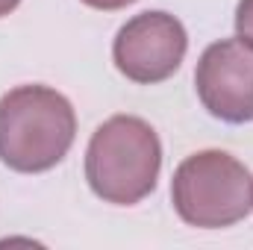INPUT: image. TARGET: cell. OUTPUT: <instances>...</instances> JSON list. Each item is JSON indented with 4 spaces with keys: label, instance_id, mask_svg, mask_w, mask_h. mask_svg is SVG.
Masks as SVG:
<instances>
[{
    "label": "cell",
    "instance_id": "cell-1",
    "mask_svg": "<svg viewBox=\"0 0 253 250\" xmlns=\"http://www.w3.org/2000/svg\"><path fill=\"white\" fill-rule=\"evenodd\" d=\"M77 135L68 97L47 85H18L0 97V162L18 174L59 165Z\"/></svg>",
    "mask_w": 253,
    "mask_h": 250
},
{
    "label": "cell",
    "instance_id": "cell-2",
    "mask_svg": "<svg viewBox=\"0 0 253 250\" xmlns=\"http://www.w3.org/2000/svg\"><path fill=\"white\" fill-rule=\"evenodd\" d=\"M162 144L153 126L135 115H115L94 129L85 150V180L91 191L118 206L144 200L159 180Z\"/></svg>",
    "mask_w": 253,
    "mask_h": 250
},
{
    "label": "cell",
    "instance_id": "cell-6",
    "mask_svg": "<svg viewBox=\"0 0 253 250\" xmlns=\"http://www.w3.org/2000/svg\"><path fill=\"white\" fill-rule=\"evenodd\" d=\"M236 33L245 44L253 47V0H242L236 9Z\"/></svg>",
    "mask_w": 253,
    "mask_h": 250
},
{
    "label": "cell",
    "instance_id": "cell-3",
    "mask_svg": "<svg viewBox=\"0 0 253 250\" xmlns=\"http://www.w3.org/2000/svg\"><path fill=\"white\" fill-rule=\"evenodd\" d=\"M171 200L186 224L221 230L239 224L253 209V177L230 153L203 150L174 171Z\"/></svg>",
    "mask_w": 253,
    "mask_h": 250
},
{
    "label": "cell",
    "instance_id": "cell-8",
    "mask_svg": "<svg viewBox=\"0 0 253 250\" xmlns=\"http://www.w3.org/2000/svg\"><path fill=\"white\" fill-rule=\"evenodd\" d=\"M18 3H21V0H0V18H3V15H9Z\"/></svg>",
    "mask_w": 253,
    "mask_h": 250
},
{
    "label": "cell",
    "instance_id": "cell-4",
    "mask_svg": "<svg viewBox=\"0 0 253 250\" xmlns=\"http://www.w3.org/2000/svg\"><path fill=\"white\" fill-rule=\"evenodd\" d=\"M189 39L183 24L168 12H141L115 36L112 59L126 80L150 85L168 80L186 56Z\"/></svg>",
    "mask_w": 253,
    "mask_h": 250
},
{
    "label": "cell",
    "instance_id": "cell-7",
    "mask_svg": "<svg viewBox=\"0 0 253 250\" xmlns=\"http://www.w3.org/2000/svg\"><path fill=\"white\" fill-rule=\"evenodd\" d=\"M85 6H91V9H106V12H112V9H124L129 3H135V0H83Z\"/></svg>",
    "mask_w": 253,
    "mask_h": 250
},
{
    "label": "cell",
    "instance_id": "cell-5",
    "mask_svg": "<svg viewBox=\"0 0 253 250\" xmlns=\"http://www.w3.org/2000/svg\"><path fill=\"white\" fill-rule=\"evenodd\" d=\"M194 85L209 115L227 124L253 121V47L242 39H224L203 50Z\"/></svg>",
    "mask_w": 253,
    "mask_h": 250
}]
</instances>
